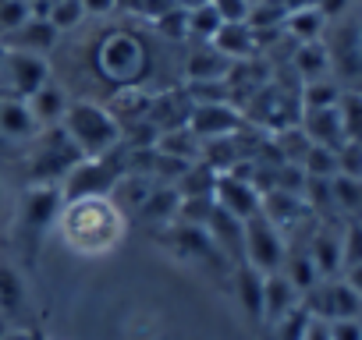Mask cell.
<instances>
[{"instance_id":"8fae6325","label":"cell","mask_w":362,"mask_h":340,"mask_svg":"<svg viewBox=\"0 0 362 340\" xmlns=\"http://www.w3.org/2000/svg\"><path fill=\"white\" fill-rule=\"evenodd\" d=\"M40 121L33 117L29 103L18 99V96H4L0 99V138H8V142H33L40 135Z\"/></svg>"},{"instance_id":"4fadbf2b","label":"cell","mask_w":362,"mask_h":340,"mask_svg":"<svg viewBox=\"0 0 362 340\" xmlns=\"http://www.w3.org/2000/svg\"><path fill=\"white\" fill-rule=\"evenodd\" d=\"M305 138L313 145H327V149H337L344 142V124H341V110L337 107H327V110H302V124Z\"/></svg>"},{"instance_id":"ffe728a7","label":"cell","mask_w":362,"mask_h":340,"mask_svg":"<svg viewBox=\"0 0 362 340\" xmlns=\"http://www.w3.org/2000/svg\"><path fill=\"white\" fill-rule=\"evenodd\" d=\"M177 210H181V192L174 185L156 181L153 192H149V199H146V206L139 210V217H146V220H153L160 227H170L177 220Z\"/></svg>"},{"instance_id":"8d00e7d4","label":"cell","mask_w":362,"mask_h":340,"mask_svg":"<svg viewBox=\"0 0 362 340\" xmlns=\"http://www.w3.org/2000/svg\"><path fill=\"white\" fill-rule=\"evenodd\" d=\"M305 340H330V336H327V322H320V319H313V326H309V333H305Z\"/></svg>"},{"instance_id":"3957f363","label":"cell","mask_w":362,"mask_h":340,"mask_svg":"<svg viewBox=\"0 0 362 340\" xmlns=\"http://www.w3.org/2000/svg\"><path fill=\"white\" fill-rule=\"evenodd\" d=\"M64 135L78 145V152L86 159H96V156H107L121 145V124L114 121V114L100 103H89V99H78V103H68V114L61 121Z\"/></svg>"},{"instance_id":"4dcf8cb0","label":"cell","mask_w":362,"mask_h":340,"mask_svg":"<svg viewBox=\"0 0 362 340\" xmlns=\"http://www.w3.org/2000/svg\"><path fill=\"white\" fill-rule=\"evenodd\" d=\"M29 18H33V11H29L25 0H0V29H4L8 36L15 29H22Z\"/></svg>"},{"instance_id":"2e32d148","label":"cell","mask_w":362,"mask_h":340,"mask_svg":"<svg viewBox=\"0 0 362 340\" xmlns=\"http://www.w3.org/2000/svg\"><path fill=\"white\" fill-rule=\"evenodd\" d=\"M305 252H309V259H313L320 280H334V277L341 273V234H337V231L320 227V231L313 234V241L305 245Z\"/></svg>"},{"instance_id":"d6986e66","label":"cell","mask_w":362,"mask_h":340,"mask_svg":"<svg viewBox=\"0 0 362 340\" xmlns=\"http://www.w3.org/2000/svg\"><path fill=\"white\" fill-rule=\"evenodd\" d=\"M29 308V291L22 273L11 262H0V315L4 319H18Z\"/></svg>"},{"instance_id":"d4e9b609","label":"cell","mask_w":362,"mask_h":340,"mask_svg":"<svg viewBox=\"0 0 362 340\" xmlns=\"http://www.w3.org/2000/svg\"><path fill=\"white\" fill-rule=\"evenodd\" d=\"M341 96H344V89L334 85L330 78L305 82V89H302V110H327V107H337Z\"/></svg>"},{"instance_id":"ab89813d","label":"cell","mask_w":362,"mask_h":340,"mask_svg":"<svg viewBox=\"0 0 362 340\" xmlns=\"http://www.w3.org/2000/svg\"><path fill=\"white\" fill-rule=\"evenodd\" d=\"M174 4H181V8H199V4H206V0H174Z\"/></svg>"},{"instance_id":"ac0fdd59","label":"cell","mask_w":362,"mask_h":340,"mask_svg":"<svg viewBox=\"0 0 362 340\" xmlns=\"http://www.w3.org/2000/svg\"><path fill=\"white\" fill-rule=\"evenodd\" d=\"M214 47L235 64V61H249L256 50V32L249 29V22H224L221 32L214 36Z\"/></svg>"},{"instance_id":"7c38bea8","label":"cell","mask_w":362,"mask_h":340,"mask_svg":"<svg viewBox=\"0 0 362 340\" xmlns=\"http://www.w3.org/2000/svg\"><path fill=\"white\" fill-rule=\"evenodd\" d=\"M29 110H33V117L40 121V128H57L61 121H64V114H68V92H64V85L61 82H54V78H47L29 99Z\"/></svg>"},{"instance_id":"f35d334b","label":"cell","mask_w":362,"mask_h":340,"mask_svg":"<svg viewBox=\"0 0 362 340\" xmlns=\"http://www.w3.org/2000/svg\"><path fill=\"white\" fill-rule=\"evenodd\" d=\"M8 54H11V50H8V43H0V75H4V64H8Z\"/></svg>"},{"instance_id":"1f68e13d","label":"cell","mask_w":362,"mask_h":340,"mask_svg":"<svg viewBox=\"0 0 362 340\" xmlns=\"http://www.w3.org/2000/svg\"><path fill=\"white\" fill-rule=\"evenodd\" d=\"M210 4L217 8L224 22H249V11H252L249 0H210Z\"/></svg>"},{"instance_id":"9c48e42d","label":"cell","mask_w":362,"mask_h":340,"mask_svg":"<svg viewBox=\"0 0 362 340\" xmlns=\"http://www.w3.org/2000/svg\"><path fill=\"white\" fill-rule=\"evenodd\" d=\"M242 110L228 99L221 103H196L192 114H189V131L199 138V142H214V138H228V135H238L242 131Z\"/></svg>"},{"instance_id":"f1b7e54d","label":"cell","mask_w":362,"mask_h":340,"mask_svg":"<svg viewBox=\"0 0 362 340\" xmlns=\"http://www.w3.org/2000/svg\"><path fill=\"white\" fill-rule=\"evenodd\" d=\"M82 18H86V11H82L78 0H54V4H47V22H50L57 32L75 29Z\"/></svg>"},{"instance_id":"7a4b0ae2","label":"cell","mask_w":362,"mask_h":340,"mask_svg":"<svg viewBox=\"0 0 362 340\" xmlns=\"http://www.w3.org/2000/svg\"><path fill=\"white\" fill-rule=\"evenodd\" d=\"M93 68L114 89H132V85L146 82V75L153 68V50H149V43L142 36H135L128 29H117V32H107L96 43Z\"/></svg>"},{"instance_id":"52a82bcc","label":"cell","mask_w":362,"mask_h":340,"mask_svg":"<svg viewBox=\"0 0 362 340\" xmlns=\"http://www.w3.org/2000/svg\"><path fill=\"white\" fill-rule=\"evenodd\" d=\"M181 259H189V262H199L203 269H231L228 255L214 245V238L206 234V227H189V224H170L167 238H163Z\"/></svg>"},{"instance_id":"4316f807","label":"cell","mask_w":362,"mask_h":340,"mask_svg":"<svg viewBox=\"0 0 362 340\" xmlns=\"http://www.w3.org/2000/svg\"><path fill=\"white\" fill-rule=\"evenodd\" d=\"M334 188V210H344V213H362V178H334L330 181Z\"/></svg>"},{"instance_id":"60d3db41","label":"cell","mask_w":362,"mask_h":340,"mask_svg":"<svg viewBox=\"0 0 362 340\" xmlns=\"http://www.w3.org/2000/svg\"><path fill=\"white\" fill-rule=\"evenodd\" d=\"M0 206H4V181H0Z\"/></svg>"},{"instance_id":"e0dca14e","label":"cell","mask_w":362,"mask_h":340,"mask_svg":"<svg viewBox=\"0 0 362 340\" xmlns=\"http://www.w3.org/2000/svg\"><path fill=\"white\" fill-rule=\"evenodd\" d=\"M8 50H25V54H47L54 43H57V29L47 22V18H29L22 29H15L8 40Z\"/></svg>"},{"instance_id":"ba28073f","label":"cell","mask_w":362,"mask_h":340,"mask_svg":"<svg viewBox=\"0 0 362 340\" xmlns=\"http://www.w3.org/2000/svg\"><path fill=\"white\" fill-rule=\"evenodd\" d=\"M214 202L217 210H224L228 217L235 220H252L259 217V202H263V192L256 188L252 178H242V174H217V185H214Z\"/></svg>"},{"instance_id":"5b68a950","label":"cell","mask_w":362,"mask_h":340,"mask_svg":"<svg viewBox=\"0 0 362 340\" xmlns=\"http://www.w3.org/2000/svg\"><path fill=\"white\" fill-rule=\"evenodd\" d=\"M61 206H64L61 185H33V188L22 195L18 224H22V238H25V245H29V255H36L43 234L57 224Z\"/></svg>"},{"instance_id":"484cf974","label":"cell","mask_w":362,"mask_h":340,"mask_svg":"<svg viewBox=\"0 0 362 340\" xmlns=\"http://www.w3.org/2000/svg\"><path fill=\"white\" fill-rule=\"evenodd\" d=\"M337 110H341V124H344V142L362 145V92H344Z\"/></svg>"},{"instance_id":"30bf717a","label":"cell","mask_w":362,"mask_h":340,"mask_svg":"<svg viewBox=\"0 0 362 340\" xmlns=\"http://www.w3.org/2000/svg\"><path fill=\"white\" fill-rule=\"evenodd\" d=\"M4 78L8 85V96H18V99H29L47 78H50V64L40 57V54H25V50H11L8 54V64H4Z\"/></svg>"},{"instance_id":"d590c367","label":"cell","mask_w":362,"mask_h":340,"mask_svg":"<svg viewBox=\"0 0 362 340\" xmlns=\"http://www.w3.org/2000/svg\"><path fill=\"white\" fill-rule=\"evenodd\" d=\"M142 4L146 0H117L114 11H124V15H142Z\"/></svg>"},{"instance_id":"d6a6232c","label":"cell","mask_w":362,"mask_h":340,"mask_svg":"<svg viewBox=\"0 0 362 340\" xmlns=\"http://www.w3.org/2000/svg\"><path fill=\"white\" fill-rule=\"evenodd\" d=\"M327 336L330 340H362V319H330Z\"/></svg>"},{"instance_id":"7402d4cb","label":"cell","mask_w":362,"mask_h":340,"mask_svg":"<svg viewBox=\"0 0 362 340\" xmlns=\"http://www.w3.org/2000/svg\"><path fill=\"white\" fill-rule=\"evenodd\" d=\"M323 25H327V18H323L320 8H295V11L284 15V29H288V36L298 40V43H320Z\"/></svg>"},{"instance_id":"8992f818","label":"cell","mask_w":362,"mask_h":340,"mask_svg":"<svg viewBox=\"0 0 362 340\" xmlns=\"http://www.w3.org/2000/svg\"><path fill=\"white\" fill-rule=\"evenodd\" d=\"M288 259V245H284V234L267 220V217H252L245 220V259L252 269H259L263 277L267 273H281Z\"/></svg>"},{"instance_id":"e575fe53","label":"cell","mask_w":362,"mask_h":340,"mask_svg":"<svg viewBox=\"0 0 362 340\" xmlns=\"http://www.w3.org/2000/svg\"><path fill=\"white\" fill-rule=\"evenodd\" d=\"M344 284H348V287H351V291H355V294L362 298V262H358V266H348V269H344Z\"/></svg>"},{"instance_id":"44dd1931","label":"cell","mask_w":362,"mask_h":340,"mask_svg":"<svg viewBox=\"0 0 362 340\" xmlns=\"http://www.w3.org/2000/svg\"><path fill=\"white\" fill-rule=\"evenodd\" d=\"M235 291H238L242 308L252 319H263V273L252 269L249 262H238L235 266Z\"/></svg>"},{"instance_id":"603a6c76","label":"cell","mask_w":362,"mask_h":340,"mask_svg":"<svg viewBox=\"0 0 362 340\" xmlns=\"http://www.w3.org/2000/svg\"><path fill=\"white\" fill-rule=\"evenodd\" d=\"M295 71L302 75V82H320L330 71V50L320 43H298L295 50Z\"/></svg>"},{"instance_id":"cb8c5ba5","label":"cell","mask_w":362,"mask_h":340,"mask_svg":"<svg viewBox=\"0 0 362 340\" xmlns=\"http://www.w3.org/2000/svg\"><path fill=\"white\" fill-rule=\"evenodd\" d=\"M221 25H224V18L217 15V8L210 4H199V8H189V32H192V40H199V43H214V36L221 32Z\"/></svg>"},{"instance_id":"f546056e","label":"cell","mask_w":362,"mask_h":340,"mask_svg":"<svg viewBox=\"0 0 362 340\" xmlns=\"http://www.w3.org/2000/svg\"><path fill=\"white\" fill-rule=\"evenodd\" d=\"M362 262V220H351L341 231V273Z\"/></svg>"},{"instance_id":"b9f144b4","label":"cell","mask_w":362,"mask_h":340,"mask_svg":"<svg viewBox=\"0 0 362 340\" xmlns=\"http://www.w3.org/2000/svg\"><path fill=\"white\" fill-rule=\"evenodd\" d=\"M358 43H362V29H358Z\"/></svg>"},{"instance_id":"6da1fadb","label":"cell","mask_w":362,"mask_h":340,"mask_svg":"<svg viewBox=\"0 0 362 340\" xmlns=\"http://www.w3.org/2000/svg\"><path fill=\"white\" fill-rule=\"evenodd\" d=\"M57 227L64 245L75 248L78 255H107L124 238V213L107 195L75 199L61 206Z\"/></svg>"},{"instance_id":"9a60e30c","label":"cell","mask_w":362,"mask_h":340,"mask_svg":"<svg viewBox=\"0 0 362 340\" xmlns=\"http://www.w3.org/2000/svg\"><path fill=\"white\" fill-rule=\"evenodd\" d=\"M231 71V61L214 47V43H199L189 57H185V75L189 82H224Z\"/></svg>"},{"instance_id":"5bb4252c","label":"cell","mask_w":362,"mask_h":340,"mask_svg":"<svg viewBox=\"0 0 362 340\" xmlns=\"http://www.w3.org/2000/svg\"><path fill=\"white\" fill-rule=\"evenodd\" d=\"M302 305V294L291 287V280L284 273H267L263 277V319L274 326L277 319H284L291 308Z\"/></svg>"},{"instance_id":"836d02e7","label":"cell","mask_w":362,"mask_h":340,"mask_svg":"<svg viewBox=\"0 0 362 340\" xmlns=\"http://www.w3.org/2000/svg\"><path fill=\"white\" fill-rule=\"evenodd\" d=\"M86 15H110L117 8V0H78Z\"/></svg>"},{"instance_id":"277c9868","label":"cell","mask_w":362,"mask_h":340,"mask_svg":"<svg viewBox=\"0 0 362 340\" xmlns=\"http://www.w3.org/2000/svg\"><path fill=\"white\" fill-rule=\"evenodd\" d=\"M82 159L86 156L64 135L61 124L57 128H47L36 138V152H33V185H61Z\"/></svg>"},{"instance_id":"83f0119b","label":"cell","mask_w":362,"mask_h":340,"mask_svg":"<svg viewBox=\"0 0 362 340\" xmlns=\"http://www.w3.org/2000/svg\"><path fill=\"white\" fill-rule=\"evenodd\" d=\"M153 25H156V32H160L163 40H170V43L192 40V32H189V8H170V11L160 15Z\"/></svg>"},{"instance_id":"74e56055","label":"cell","mask_w":362,"mask_h":340,"mask_svg":"<svg viewBox=\"0 0 362 340\" xmlns=\"http://www.w3.org/2000/svg\"><path fill=\"white\" fill-rule=\"evenodd\" d=\"M0 340H36V336H33L29 329H8V333L0 336Z\"/></svg>"}]
</instances>
